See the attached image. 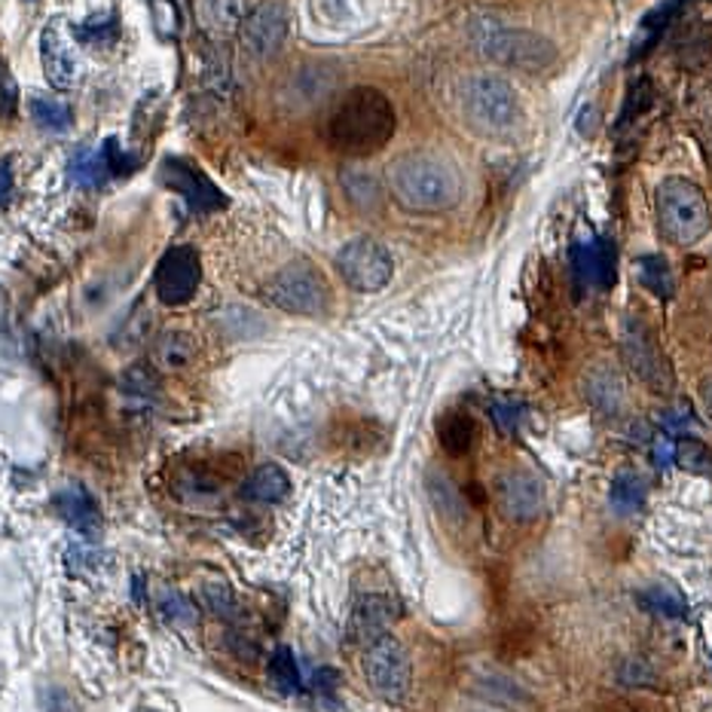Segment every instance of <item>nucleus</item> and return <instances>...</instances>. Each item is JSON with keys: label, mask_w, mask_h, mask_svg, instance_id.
I'll return each mask as SVG.
<instances>
[{"label": "nucleus", "mask_w": 712, "mask_h": 712, "mask_svg": "<svg viewBox=\"0 0 712 712\" xmlns=\"http://www.w3.org/2000/svg\"><path fill=\"white\" fill-rule=\"evenodd\" d=\"M157 602H160V612L166 621H172V624H193L197 621V609H193V602L187 600L184 593H178V590L172 588H162L160 596H157Z\"/></svg>", "instance_id": "nucleus-31"}, {"label": "nucleus", "mask_w": 712, "mask_h": 712, "mask_svg": "<svg viewBox=\"0 0 712 712\" xmlns=\"http://www.w3.org/2000/svg\"><path fill=\"white\" fill-rule=\"evenodd\" d=\"M13 197V172H10V162L0 160V209L10 202Z\"/></svg>", "instance_id": "nucleus-43"}, {"label": "nucleus", "mask_w": 712, "mask_h": 712, "mask_svg": "<svg viewBox=\"0 0 712 712\" xmlns=\"http://www.w3.org/2000/svg\"><path fill=\"white\" fill-rule=\"evenodd\" d=\"M267 297L272 307L284 309L291 315H307V319H321L331 309V288L309 260H294L275 272Z\"/></svg>", "instance_id": "nucleus-6"}, {"label": "nucleus", "mask_w": 712, "mask_h": 712, "mask_svg": "<svg viewBox=\"0 0 712 712\" xmlns=\"http://www.w3.org/2000/svg\"><path fill=\"white\" fill-rule=\"evenodd\" d=\"M661 425L670 431H688L694 425V413L688 404H673L661 413Z\"/></svg>", "instance_id": "nucleus-41"}, {"label": "nucleus", "mask_w": 712, "mask_h": 712, "mask_svg": "<svg viewBox=\"0 0 712 712\" xmlns=\"http://www.w3.org/2000/svg\"><path fill=\"white\" fill-rule=\"evenodd\" d=\"M636 602L651 614H661V618H685L688 602L679 590L666 588V584H654L645 588L642 593H636Z\"/></svg>", "instance_id": "nucleus-26"}, {"label": "nucleus", "mask_w": 712, "mask_h": 712, "mask_svg": "<svg viewBox=\"0 0 712 712\" xmlns=\"http://www.w3.org/2000/svg\"><path fill=\"white\" fill-rule=\"evenodd\" d=\"M288 10L279 0H263L242 19V47L254 59H272L288 38Z\"/></svg>", "instance_id": "nucleus-13"}, {"label": "nucleus", "mask_w": 712, "mask_h": 712, "mask_svg": "<svg viewBox=\"0 0 712 712\" xmlns=\"http://www.w3.org/2000/svg\"><path fill=\"white\" fill-rule=\"evenodd\" d=\"M270 679L272 685L279 688V691H284V694H294L297 688H300V666H297L294 651L288 649V645L272 651Z\"/></svg>", "instance_id": "nucleus-29"}, {"label": "nucleus", "mask_w": 712, "mask_h": 712, "mask_svg": "<svg viewBox=\"0 0 712 712\" xmlns=\"http://www.w3.org/2000/svg\"><path fill=\"white\" fill-rule=\"evenodd\" d=\"M675 465H682L691 474H703L712 478V450L698 438H685L675 447Z\"/></svg>", "instance_id": "nucleus-30"}, {"label": "nucleus", "mask_w": 712, "mask_h": 712, "mask_svg": "<svg viewBox=\"0 0 712 712\" xmlns=\"http://www.w3.org/2000/svg\"><path fill=\"white\" fill-rule=\"evenodd\" d=\"M28 111L34 117V123L40 129H47V132H56V136H62L71 129L74 123V117H71V108L59 99H50V96H31L28 99Z\"/></svg>", "instance_id": "nucleus-24"}, {"label": "nucleus", "mask_w": 712, "mask_h": 712, "mask_svg": "<svg viewBox=\"0 0 712 712\" xmlns=\"http://www.w3.org/2000/svg\"><path fill=\"white\" fill-rule=\"evenodd\" d=\"M398 132L392 99L377 87L349 89L328 123V144L345 157L380 153Z\"/></svg>", "instance_id": "nucleus-2"}, {"label": "nucleus", "mask_w": 712, "mask_h": 712, "mask_svg": "<svg viewBox=\"0 0 712 712\" xmlns=\"http://www.w3.org/2000/svg\"><path fill=\"white\" fill-rule=\"evenodd\" d=\"M52 508H56V514L62 517L68 527H74L77 532H87V535H96V532H99V502L92 499V492H89L87 487H80V483L62 487V490L52 495Z\"/></svg>", "instance_id": "nucleus-16"}, {"label": "nucleus", "mask_w": 712, "mask_h": 712, "mask_svg": "<svg viewBox=\"0 0 712 712\" xmlns=\"http://www.w3.org/2000/svg\"><path fill=\"white\" fill-rule=\"evenodd\" d=\"M333 267L340 272V279L358 294H377L392 282L394 275V260L389 248L380 245L377 239H368V235L345 242L337 251Z\"/></svg>", "instance_id": "nucleus-9"}, {"label": "nucleus", "mask_w": 712, "mask_h": 712, "mask_svg": "<svg viewBox=\"0 0 712 712\" xmlns=\"http://www.w3.org/2000/svg\"><path fill=\"white\" fill-rule=\"evenodd\" d=\"M202 282V260L193 245H172L157 263L153 291L166 307H184L199 291Z\"/></svg>", "instance_id": "nucleus-10"}, {"label": "nucleus", "mask_w": 712, "mask_h": 712, "mask_svg": "<svg viewBox=\"0 0 712 712\" xmlns=\"http://www.w3.org/2000/svg\"><path fill=\"white\" fill-rule=\"evenodd\" d=\"M389 193L410 214H443L459 205L462 199V174L453 162L431 153V150H410L389 162Z\"/></svg>", "instance_id": "nucleus-1"}, {"label": "nucleus", "mask_w": 712, "mask_h": 712, "mask_svg": "<svg viewBox=\"0 0 712 712\" xmlns=\"http://www.w3.org/2000/svg\"><path fill=\"white\" fill-rule=\"evenodd\" d=\"M636 279L649 294L661 297V300H670L675 291L670 263H666V258H661V254H642V258L636 260Z\"/></svg>", "instance_id": "nucleus-23"}, {"label": "nucleus", "mask_w": 712, "mask_h": 712, "mask_svg": "<svg viewBox=\"0 0 712 712\" xmlns=\"http://www.w3.org/2000/svg\"><path fill=\"white\" fill-rule=\"evenodd\" d=\"M394 618H398V602L392 596H382V593H370V596H361L352 609V639L358 645H368L373 639L385 636L392 633Z\"/></svg>", "instance_id": "nucleus-15"}, {"label": "nucleus", "mask_w": 712, "mask_h": 712, "mask_svg": "<svg viewBox=\"0 0 712 712\" xmlns=\"http://www.w3.org/2000/svg\"><path fill=\"white\" fill-rule=\"evenodd\" d=\"M474 422L465 413H443L441 422H438V438H441V447L450 455H465L471 453V447H474Z\"/></svg>", "instance_id": "nucleus-22"}, {"label": "nucleus", "mask_w": 712, "mask_h": 712, "mask_svg": "<svg viewBox=\"0 0 712 712\" xmlns=\"http://www.w3.org/2000/svg\"><path fill=\"white\" fill-rule=\"evenodd\" d=\"M492 419H495V425L502 431H517V425H520V413H523V404H517V401H495V404L490 407Z\"/></svg>", "instance_id": "nucleus-40"}, {"label": "nucleus", "mask_w": 712, "mask_h": 712, "mask_svg": "<svg viewBox=\"0 0 712 712\" xmlns=\"http://www.w3.org/2000/svg\"><path fill=\"white\" fill-rule=\"evenodd\" d=\"M343 187L349 199L361 205V209H380V184L361 172H349L343 174Z\"/></svg>", "instance_id": "nucleus-32"}, {"label": "nucleus", "mask_w": 712, "mask_h": 712, "mask_svg": "<svg viewBox=\"0 0 712 712\" xmlns=\"http://www.w3.org/2000/svg\"><path fill=\"white\" fill-rule=\"evenodd\" d=\"M19 111V83L10 74V64L0 59V117L13 120Z\"/></svg>", "instance_id": "nucleus-37"}, {"label": "nucleus", "mask_w": 712, "mask_h": 712, "mask_svg": "<svg viewBox=\"0 0 712 712\" xmlns=\"http://www.w3.org/2000/svg\"><path fill=\"white\" fill-rule=\"evenodd\" d=\"M153 355H157V364L162 370H187L193 368L199 345L187 331H169L157 340V352Z\"/></svg>", "instance_id": "nucleus-20"}, {"label": "nucleus", "mask_w": 712, "mask_h": 712, "mask_svg": "<svg viewBox=\"0 0 712 712\" xmlns=\"http://www.w3.org/2000/svg\"><path fill=\"white\" fill-rule=\"evenodd\" d=\"M150 19L160 31V38H178L181 31V10L174 0H150Z\"/></svg>", "instance_id": "nucleus-34"}, {"label": "nucleus", "mask_w": 712, "mask_h": 712, "mask_svg": "<svg viewBox=\"0 0 712 712\" xmlns=\"http://www.w3.org/2000/svg\"><path fill=\"white\" fill-rule=\"evenodd\" d=\"M74 34H68L64 26L56 19L40 31V64L50 87L71 89L80 80V64H77Z\"/></svg>", "instance_id": "nucleus-14"}, {"label": "nucleus", "mask_w": 712, "mask_h": 712, "mask_svg": "<svg viewBox=\"0 0 712 712\" xmlns=\"http://www.w3.org/2000/svg\"><path fill=\"white\" fill-rule=\"evenodd\" d=\"M651 453H654V462H658V465H670V462H675V447H673V441H670V438H658V441H654V450H651Z\"/></svg>", "instance_id": "nucleus-42"}, {"label": "nucleus", "mask_w": 712, "mask_h": 712, "mask_svg": "<svg viewBox=\"0 0 712 712\" xmlns=\"http://www.w3.org/2000/svg\"><path fill=\"white\" fill-rule=\"evenodd\" d=\"M572 260H575L578 275L588 284H593V288L609 291L614 284V263H618V258H614L612 239H590V242L572 251Z\"/></svg>", "instance_id": "nucleus-18"}, {"label": "nucleus", "mask_w": 712, "mask_h": 712, "mask_svg": "<svg viewBox=\"0 0 712 712\" xmlns=\"http://www.w3.org/2000/svg\"><path fill=\"white\" fill-rule=\"evenodd\" d=\"M144 712H150V710H144Z\"/></svg>", "instance_id": "nucleus-45"}, {"label": "nucleus", "mask_w": 712, "mask_h": 712, "mask_svg": "<svg viewBox=\"0 0 712 712\" xmlns=\"http://www.w3.org/2000/svg\"><path fill=\"white\" fill-rule=\"evenodd\" d=\"M471 43L478 47L483 59H490L492 64H502L511 71H527V74H541L556 64L560 52L556 43L548 38H541L529 28L504 26L499 19H487L480 16L471 22Z\"/></svg>", "instance_id": "nucleus-3"}, {"label": "nucleus", "mask_w": 712, "mask_h": 712, "mask_svg": "<svg viewBox=\"0 0 712 712\" xmlns=\"http://www.w3.org/2000/svg\"><path fill=\"white\" fill-rule=\"evenodd\" d=\"M101 150H104V160H108L111 174H132L138 169L136 157H129V153L117 144V138H108V141L101 144Z\"/></svg>", "instance_id": "nucleus-39"}, {"label": "nucleus", "mask_w": 712, "mask_h": 712, "mask_svg": "<svg viewBox=\"0 0 712 712\" xmlns=\"http://www.w3.org/2000/svg\"><path fill=\"white\" fill-rule=\"evenodd\" d=\"M654 214L663 239L679 248L698 245L710 233L712 211L706 193L688 178H663L654 190Z\"/></svg>", "instance_id": "nucleus-4"}, {"label": "nucleus", "mask_w": 712, "mask_h": 712, "mask_svg": "<svg viewBox=\"0 0 712 712\" xmlns=\"http://www.w3.org/2000/svg\"><path fill=\"white\" fill-rule=\"evenodd\" d=\"M612 508L618 514H636L642 502H645V480L633 474V471H621L618 478L612 480Z\"/></svg>", "instance_id": "nucleus-27"}, {"label": "nucleus", "mask_w": 712, "mask_h": 712, "mask_svg": "<svg viewBox=\"0 0 712 712\" xmlns=\"http://www.w3.org/2000/svg\"><path fill=\"white\" fill-rule=\"evenodd\" d=\"M679 7H682V0H666L663 7H658V10H651V13L645 16V19H642V31L649 34V40H645V43H654V38H658L663 28H666V22L673 19Z\"/></svg>", "instance_id": "nucleus-38"}, {"label": "nucleus", "mask_w": 712, "mask_h": 712, "mask_svg": "<svg viewBox=\"0 0 712 712\" xmlns=\"http://www.w3.org/2000/svg\"><path fill=\"white\" fill-rule=\"evenodd\" d=\"M120 392L132 401H141V404H150L160 398V373L150 368V364H132L120 377Z\"/></svg>", "instance_id": "nucleus-25"}, {"label": "nucleus", "mask_w": 712, "mask_h": 712, "mask_svg": "<svg viewBox=\"0 0 712 712\" xmlns=\"http://www.w3.org/2000/svg\"><path fill=\"white\" fill-rule=\"evenodd\" d=\"M202 602H205L209 612H214L218 618H227V621H233L235 618V596L227 584H205V588H202Z\"/></svg>", "instance_id": "nucleus-35"}, {"label": "nucleus", "mask_w": 712, "mask_h": 712, "mask_svg": "<svg viewBox=\"0 0 712 712\" xmlns=\"http://www.w3.org/2000/svg\"><path fill=\"white\" fill-rule=\"evenodd\" d=\"M361 673L373 688V694H380L389 703H401L410 691L413 666H410V654L404 645L392 633H385V636L361 645Z\"/></svg>", "instance_id": "nucleus-8"}, {"label": "nucleus", "mask_w": 712, "mask_h": 712, "mask_svg": "<svg viewBox=\"0 0 712 712\" xmlns=\"http://www.w3.org/2000/svg\"><path fill=\"white\" fill-rule=\"evenodd\" d=\"M117 16H96V19H87L83 26L74 28V38L83 40V43H96V47H108L117 40Z\"/></svg>", "instance_id": "nucleus-33"}, {"label": "nucleus", "mask_w": 712, "mask_h": 712, "mask_svg": "<svg viewBox=\"0 0 712 712\" xmlns=\"http://www.w3.org/2000/svg\"><path fill=\"white\" fill-rule=\"evenodd\" d=\"M242 495H245L248 502H258V504H279L284 502L288 495H291V478H288V471L282 465H258L242 483Z\"/></svg>", "instance_id": "nucleus-19"}, {"label": "nucleus", "mask_w": 712, "mask_h": 712, "mask_svg": "<svg viewBox=\"0 0 712 712\" xmlns=\"http://www.w3.org/2000/svg\"><path fill=\"white\" fill-rule=\"evenodd\" d=\"M429 487H431V499H434V504L441 508L443 514L447 517L462 514V502H459V495H455L453 483H450V480L441 478V474H431Z\"/></svg>", "instance_id": "nucleus-36"}, {"label": "nucleus", "mask_w": 712, "mask_h": 712, "mask_svg": "<svg viewBox=\"0 0 712 712\" xmlns=\"http://www.w3.org/2000/svg\"><path fill=\"white\" fill-rule=\"evenodd\" d=\"M108 174H111V169H108V160H104V150L101 148L77 150L74 157H71V162H68V178H71L77 187H83V190L101 187Z\"/></svg>", "instance_id": "nucleus-21"}, {"label": "nucleus", "mask_w": 712, "mask_h": 712, "mask_svg": "<svg viewBox=\"0 0 712 712\" xmlns=\"http://www.w3.org/2000/svg\"><path fill=\"white\" fill-rule=\"evenodd\" d=\"M160 178L162 184L174 190L178 197H184L187 205L199 211V214H211V211H221L230 205V199H227L221 187L214 184L202 169L190 166L187 160H174V157L162 160Z\"/></svg>", "instance_id": "nucleus-11"}, {"label": "nucleus", "mask_w": 712, "mask_h": 712, "mask_svg": "<svg viewBox=\"0 0 712 712\" xmlns=\"http://www.w3.org/2000/svg\"><path fill=\"white\" fill-rule=\"evenodd\" d=\"M584 398L602 417H618L624 410L626 392L621 373L609 364H593L584 377Z\"/></svg>", "instance_id": "nucleus-17"}, {"label": "nucleus", "mask_w": 712, "mask_h": 712, "mask_svg": "<svg viewBox=\"0 0 712 712\" xmlns=\"http://www.w3.org/2000/svg\"><path fill=\"white\" fill-rule=\"evenodd\" d=\"M621 358L633 370L639 382H645L654 394H673L675 373L670 358L663 355L658 337L639 315H630L621 328Z\"/></svg>", "instance_id": "nucleus-7"}, {"label": "nucleus", "mask_w": 712, "mask_h": 712, "mask_svg": "<svg viewBox=\"0 0 712 712\" xmlns=\"http://www.w3.org/2000/svg\"><path fill=\"white\" fill-rule=\"evenodd\" d=\"M199 10L205 16V22L218 31H233L242 28L245 19V0H199Z\"/></svg>", "instance_id": "nucleus-28"}, {"label": "nucleus", "mask_w": 712, "mask_h": 712, "mask_svg": "<svg viewBox=\"0 0 712 712\" xmlns=\"http://www.w3.org/2000/svg\"><path fill=\"white\" fill-rule=\"evenodd\" d=\"M495 502L511 523H532L544 511V483L527 468H508L495 480Z\"/></svg>", "instance_id": "nucleus-12"}, {"label": "nucleus", "mask_w": 712, "mask_h": 712, "mask_svg": "<svg viewBox=\"0 0 712 712\" xmlns=\"http://www.w3.org/2000/svg\"><path fill=\"white\" fill-rule=\"evenodd\" d=\"M462 111L468 126L487 138L511 136L523 123V104L517 89L499 74L468 77L462 87Z\"/></svg>", "instance_id": "nucleus-5"}, {"label": "nucleus", "mask_w": 712, "mask_h": 712, "mask_svg": "<svg viewBox=\"0 0 712 712\" xmlns=\"http://www.w3.org/2000/svg\"><path fill=\"white\" fill-rule=\"evenodd\" d=\"M700 398H703V404H706V410L712 413V380L700 382Z\"/></svg>", "instance_id": "nucleus-44"}]
</instances>
